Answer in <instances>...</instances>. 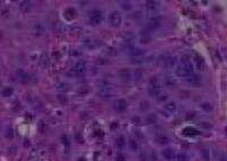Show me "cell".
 I'll return each instance as SVG.
<instances>
[{"mask_svg": "<svg viewBox=\"0 0 227 161\" xmlns=\"http://www.w3.org/2000/svg\"><path fill=\"white\" fill-rule=\"evenodd\" d=\"M67 87H68L67 84H60V85L58 86V90H59V91H67L68 90Z\"/></svg>", "mask_w": 227, "mask_h": 161, "instance_id": "obj_31", "label": "cell"}, {"mask_svg": "<svg viewBox=\"0 0 227 161\" xmlns=\"http://www.w3.org/2000/svg\"><path fill=\"white\" fill-rule=\"evenodd\" d=\"M156 120H157V116L153 115V114L152 115H149V117H148V119H147V121L149 124H154Z\"/></svg>", "mask_w": 227, "mask_h": 161, "instance_id": "obj_24", "label": "cell"}, {"mask_svg": "<svg viewBox=\"0 0 227 161\" xmlns=\"http://www.w3.org/2000/svg\"><path fill=\"white\" fill-rule=\"evenodd\" d=\"M116 145H117L118 148H123V146H125V140L123 136H119V137L116 140Z\"/></svg>", "mask_w": 227, "mask_h": 161, "instance_id": "obj_20", "label": "cell"}, {"mask_svg": "<svg viewBox=\"0 0 227 161\" xmlns=\"http://www.w3.org/2000/svg\"><path fill=\"white\" fill-rule=\"evenodd\" d=\"M120 7H122L124 10H130L131 8H132V5H131V2H128V1H122V2H120Z\"/></svg>", "mask_w": 227, "mask_h": 161, "instance_id": "obj_19", "label": "cell"}, {"mask_svg": "<svg viewBox=\"0 0 227 161\" xmlns=\"http://www.w3.org/2000/svg\"><path fill=\"white\" fill-rule=\"evenodd\" d=\"M156 141H157V143L159 144H167V143H169V138L167 137L166 135H159L158 137L156 138Z\"/></svg>", "mask_w": 227, "mask_h": 161, "instance_id": "obj_15", "label": "cell"}, {"mask_svg": "<svg viewBox=\"0 0 227 161\" xmlns=\"http://www.w3.org/2000/svg\"><path fill=\"white\" fill-rule=\"evenodd\" d=\"M124 43H125V46H127L128 49L133 48V46H134V36H133V35H127V36L125 38Z\"/></svg>", "mask_w": 227, "mask_h": 161, "instance_id": "obj_12", "label": "cell"}, {"mask_svg": "<svg viewBox=\"0 0 227 161\" xmlns=\"http://www.w3.org/2000/svg\"><path fill=\"white\" fill-rule=\"evenodd\" d=\"M161 154H162V157H164L166 160H168V161H171L175 158V153H174V151L171 149L162 150V151H161Z\"/></svg>", "mask_w": 227, "mask_h": 161, "instance_id": "obj_6", "label": "cell"}, {"mask_svg": "<svg viewBox=\"0 0 227 161\" xmlns=\"http://www.w3.org/2000/svg\"><path fill=\"white\" fill-rule=\"evenodd\" d=\"M161 92V86L158 84V80L156 77H152L150 80V87H149V93L152 97H158Z\"/></svg>", "mask_w": 227, "mask_h": 161, "instance_id": "obj_3", "label": "cell"}, {"mask_svg": "<svg viewBox=\"0 0 227 161\" xmlns=\"http://www.w3.org/2000/svg\"><path fill=\"white\" fill-rule=\"evenodd\" d=\"M108 21H109V24L114 27L120 26V24H122V14L117 12V10H113L108 15Z\"/></svg>", "mask_w": 227, "mask_h": 161, "instance_id": "obj_1", "label": "cell"}, {"mask_svg": "<svg viewBox=\"0 0 227 161\" xmlns=\"http://www.w3.org/2000/svg\"><path fill=\"white\" fill-rule=\"evenodd\" d=\"M64 16L67 21H72L76 16V10L74 8H67L65 12H64Z\"/></svg>", "mask_w": 227, "mask_h": 161, "instance_id": "obj_7", "label": "cell"}, {"mask_svg": "<svg viewBox=\"0 0 227 161\" xmlns=\"http://www.w3.org/2000/svg\"><path fill=\"white\" fill-rule=\"evenodd\" d=\"M221 161H225V155H223V158H221Z\"/></svg>", "mask_w": 227, "mask_h": 161, "instance_id": "obj_35", "label": "cell"}, {"mask_svg": "<svg viewBox=\"0 0 227 161\" xmlns=\"http://www.w3.org/2000/svg\"><path fill=\"white\" fill-rule=\"evenodd\" d=\"M187 82L188 83H191V84H195V85H198L201 83V77L197 74H192L190 75L188 77H187Z\"/></svg>", "mask_w": 227, "mask_h": 161, "instance_id": "obj_10", "label": "cell"}, {"mask_svg": "<svg viewBox=\"0 0 227 161\" xmlns=\"http://www.w3.org/2000/svg\"><path fill=\"white\" fill-rule=\"evenodd\" d=\"M144 6L149 12H154L159 8V2L158 1H147Z\"/></svg>", "mask_w": 227, "mask_h": 161, "instance_id": "obj_9", "label": "cell"}, {"mask_svg": "<svg viewBox=\"0 0 227 161\" xmlns=\"http://www.w3.org/2000/svg\"><path fill=\"white\" fill-rule=\"evenodd\" d=\"M176 159H177V161H188V157H187L186 153L180 152L178 154L176 155Z\"/></svg>", "mask_w": 227, "mask_h": 161, "instance_id": "obj_17", "label": "cell"}, {"mask_svg": "<svg viewBox=\"0 0 227 161\" xmlns=\"http://www.w3.org/2000/svg\"><path fill=\"white\" fill-rule=\"evenodd\" d=\"M119 76H120V78H122L123 80H131V74L128 73L127 69H122L120 73H119Z\"/></svg>", "mask_w": 227, "mask_h": 161, "instance_id": "obj_14", "label": "cell"}, {"mask_svg": "<svg viewBox=\"0 0 227 161\" xmlns=\"http://www.w3.org/2000/svg\"><path fill=\"white\" fill-rule=\"evenodd\" d=\"M201 108L204 110V111H207V112H209L212 110V104L209 103V102H203V103L201 104Z\"/></svg>", "mask_w": 227, "mask_h": 161, "instance_id": "obj_18", "label": "cell"}, {"mask_svg": "<svg viewBox=\"0 0 227 161\" xmlns=\"http://www.w3.org/2000/svg\"><path fill=\"white\" fill-rule=\"evenodd\" d=\"M202 155H203L204 160L209 161V151L207 149H203L202 150Z\"/></svg>", "mask_w": 227, "mask_h": 161, "instance_id": "obj_28", "label": "cell"}, {"mask_svg": "<svg viewBox=\"0 0 227 161\" xmlns=\"http://www.w3.org/2000/svg\"><path fill=\"white\" fill-rule=\"evenodd\" d=\"M140 40H141L142 43H148V42H150V40H151V39H150L149 34H142L141 35V39H140Z\"/></svg>", "mask_w": 227, "mask_h": 161, "instance_id": "obj_23", "label": "cell"}, {"mask_svg": "<svg viewBox=\"0 0 227 161\" xmlns=\"http://www.w3.org/2000/svg\"><path fill=\"white\" fill-rule=\"evenodd\" d=\"M117 161H126V157L123 153H118L117 154Z\"/></svg>", "mask_w": 227, "mask_h": 161, "instance_id": "obj_30", "label": "cell"}, {"mask_svg": "<svg viewBox=\"0 0 227 161\" xmlns=\"http://www.w3.org/2000/svg\"><path fill=\"white\" fill-rule=\"evenodd\" d=\"M19 7H21L22 10L27 12V10L31 9V7H32V2H31V1H21V2H19Z\"/></svg>", "mask_w": 227, "mask_h": 161, "instance_id": "obj_13", "label": "cell"}, {"mask_svg": "<svg viewBox=\"0 0 227 161\" xmlns=\"http://www.w3.org/2000/svg\"><path fill=\"white\" fill-rule=\"evenodd\" d=\"M32 32H33L34 35H38V36H40V35H43L45 34V25H43V24H41V23L34 24L33 27H32Z\"/></svg>", "mask_w": 227, "mask_h": 161, "instance_id": "obj_5", "label": "cell"}, {"mask_svg": "<svg viewBox=\"0 0 227 161\" xmlns=\"http://www.w3.org/2000/svg\"><path fill=\"white\" fill-rule=\"evenodd\" d=\"M165 109L170 111V112H173V111H175L176 110V103L175 102H173V101H169V102H167L166 106H165Z\"/></svg>", "mask_w": 227, "mask_h": 161, "instance_id": "obj_16", "label": "cell"}, {"mask_svg": "<svg viewBox=\"0 0 227 161\" xmlns=\"http://www.w3.org/2000/svg\"><path fill=\"white\" fill-rule=\"evenodd\" d=\"M7 133H8V134H7V136H9V137H11V136H13V129H11V128H9Z\"/></svg>", "mask_w": 227, "mask_h": 161, "instance_id": "obj_34", "label": "cell"}, {"mask_svg": "<svg viewBox=\"0 0 227 161\" xmlns=\"http://www.w3.org/2000/svg\"><path fill=\"white\" fill-rule=\"evenodd\" d=\"M72 72H73L75 75L85 74V73H86V64L82 63V61L76 63L75 64V66L73 67V69H72Z\"/></svg>", "mask_w": 227, "mask_h": 161, "instance_id": "obj_4", "label": "cell"}, {"mask_svg": "<svg viewBox=\"0 0 227 161\" xmlns=\"http://www.w3.org/2000/svg\"><path fill=\"white\" fill-rule=\"evenodd\" d=\"M176 74L178 75V76H186V74H185V72H184V69L182 68V66H181V67H178V68L176 69Z\"/></svg>", "mask_w": 227, "mask_h": 161, "instance_id": "obj_27", "label": "cell"}, {"mask_svg": "<svg viewBox=\"0 0 227 161\" xmlns=\"http://www.w3.org/2000/svg\"><path fill=\"white\" fill-rule=\"evenodd\" d=\"M130 146L132 148L133 151H136V150L139 149V145H137V143H136L135 141H133V140H131L130 141Z\"/></svg>", "mask_w": 227, "mask_h": 161, "instance_id": "obj_25", "label": "cell"}, {"mask_svg": "<svg viewBox=\"0 0 227 161\" xmlns=\"http://www.w3.org/2000/svg\"><path fill=\"white\" fill-rule=\"evenodd\" d=\"M166 84H167V85H169V86H171V85H175L176 80H174V78H171V77H167V80H166Z\"/></svg>", "mask_w": 227, "mask_h": 161, "instance_id": "obj_26", "label": "cell"}, {"mask_svg": "<svg viewBox=\"0 0 227 161\" xmlns=\"http://www.w3.org/2000/svg\"><path fill=\"white\" fill-rule=\"evenodd\" d=\"M116 109L118 111H125L127 109V102L125 101L124 99H120L116 102Z\"/></svg>", "mask_w": 227, "mask_h": 161, "instance_id": "obj_11", "label": "cell"}, {"mask_svg": "<svg viewBox=\"0 0 227 161\" xmlns=\"http://www.w3.org/2000/svg\"><path fill=\"white\" fill-rule=\"evenodd\" d=\"M62 142H65V144H66V145H68V144H69L68 137L66 136V135H64V136H62Z\"/></svg>", "mask_w": 227, "mask_h": 161, "instance_id": "obj_32", "label": "cell"}, {"mask_svg": "<svg viewBox=\"0 0 227 161\" xmlns=\"http://www.w3.org/2000/svg\"><path fill=\"white\" fill-rule=\"evenodd\" d=\"M11 94H13V89H11V87H6V89H4V91H2V95H4V97H9Z\"/></svg>", "mask_w": 227, "mask_h": 161, "instance_id": "obj_22", "label": "cell"}, {"mask_svg": "<svg viewBox=\"0 0 227 161\" xmlns=\"http://www.w3.org/2000/svg\"><path fill=\"white\" fill-rule=\"evenodd\" d=\"M89 22L91 25L93 26H98L100 25L102 22V12L99 9H94L90 13V17H89Z\"/></svg>", "mask_w": 227, "mask_h": 161, "instance_id": "obj_2", "label": "cell"}, {"mask_svg": "<svg viewBox=\"0 0 227 161\" xmlns=\"http://www.w3.org/2000/svg\"><path fill=\"white\" fill-rule=\"evenodd\" d=\"M167 98H168L167 95H161V97L158 99V101H159V102H161V101H165V100H167Z\"/></svg>", "mask_w": 227, "mask_h": 161, "instance_id": "obj_33", "label": "cell"}, {"mask_svg": "<svg viewBox=\"0 0 227 161\" xmlns=\"http://www.w3.org/2000/svg\"><path fill=\"white\" fill-rule=\"evenodd\" d=\"M144 50H142V49H139V48H131V49H128V55H131V56H133V57H141V56H143L144 55Z\"/></svg>", "mask_w": 227, "mask_h": 161, "instance_id": "obj_8", "label": "cell"}, {"mask_svg": "<svg viewBox=\"0 0 227 161\" xmlns=\"http://www.w3.org/2000/svg\"><path fill=\"white\" fill-rule=\"evenodd\" d=\"M148 108H149V102H148V101H143V102H141V110L142 111L147 110Z\"/></svg>", "mask_w": 227, "mask_h": 161, "instance_id": "obj_29", "label": "cell"}, {"mask_svg": "<svg viewBox=\"0 0 227 161\" xmlns=\"http://www.w3.org/2000/svg\"><path fill=\"white\" fill-rule=\"evenodd\" d=\"M188 61H191V56L187 55V53H184L181 57V63L185 64V63H188Z\"/></svg>", "mask_w": 227, "mask_h": 161, "instance_id": "obj_21", "label": "cell"}]
</instances>
